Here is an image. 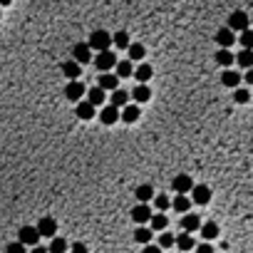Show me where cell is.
I'll return each instance as SVG.
<instances>
[{"label":"cell","instance_id":"6da1fadb","mask_svg":"<svg viewBox=\"0 0 253 253\" xmlns=\"http://www.w3.org/2000/svg\"><path fill=\"white\" fill-rule=\"evenodd\" d=\"M87 45H90L92 50H97V52H107V50H110V45H112V35L107 32V30H94V32L90 35Z\"/></svg>","mask_w":253,"mask_h":253},{"label":"cell","instance_id":"7a4b0ae2","mask_svg":"<svg viewBox=\"0 0 253 253\" xmlns=\"http://www.w3.org/2000/svg\"><path fill=\"white\" fill-rule=\"evenodd\" d=\"M248 23H251V15H246L243 10H236V13H231L229 15V30H233V32H243V30H248Z\"/></svg>","mask_w":253,"mask_h":253},{"label":"cell","instance_id":"3957f363","mask_svg":"<svg viewBox=\"0 0 253 253\" xmlns=\"http://www.w3.org/2000/svg\"><path fill=\"white\" fill-rule=\"evenodd\" d=\"M18 241L27 248V246H38V241H40V233H38V226H23L20 231H18Z\"/></svg>","mask_w":253,"mask_h":253},{"label":"cell","instance_id":"277c9868","mask_svg":"<svg viewBox=\"0 0 253 253\" xmlns=\"http://www.w3.org/2000/svg\"><path fill=\"white\" fill-rule=\"evenodd\" d=\"M171 189H174L179 196H184V194H191V189H194V179H191L189 174H179V176H174V182H171Z\"/></svg>","mask_w":253,"mask_h":253},{"label":"cell","instance_id":"5b68a950","mask_svg":"<svg viewBox=\"0 0 253 253\" xmlns=\"http://www.w3.org/2000/svg\"><path fill=\"white\" fill-rule=\"evenodd\" d=\"M94 65H97V69H102V72H110V69L117 67V57H115L112 50H107V52H99V55L94 57Z\"/></svg>","mask_w":253,"mask_h":253},{"label":"cell","instance_id":"8992f818","mask_svg":"<svg viewBox=\"0 0 253 253\" xmlns=\"http://www.w3.org/2000/svg\"><path fill=\"white\" fill-rule=\"evenodd\" d=\"M38 233L45 236V238H55V233H57V221L52 219V216H43V219L38 221Z\"/></svg>","mask_w":253,"mask_h":253},{"label":"cell","instance_id":"52a82bcc","mask_svg":"<svg viewBox=\"0 0 253 253\" xmlns=\"http://www.w3.org/2000/svg\"><path fill=\"white\" fill-rule=\"evenodd\" d=\"M191 201L199 204V206H206V204L211 201V189H208L206 184H194V189H191Z\"/></svg>","mask_w":253,"mask_h":253},{"label":"cell","instance_id":"ba28073f","mask_svg":"<svg viewBox=\"0 0 253 253\" xmlns=\"http://www.w3.org/2000/svg\"><path fill=\"white\" fill-rule=\"evenodd\" d=\"M65 97H67L69 102H82V97H85V85H82L80 80L67 82V87H65Z\"/></svg>","mask_w":253,"mask_h":253},{"label":"cell","instance_id":"9c48e42d","mask_svg":"<svg viewBox=\"0 0 253 253\" xmlns=\"http://www.w3.org/2000/svg\"><path fill=\"white\" fill-rule=\"evenodd\" d=\"M72 55H75V57H72L75 62H80V65H87V62L92 60V47H90L87 43H77L75 47H72Z\"/></svg>","mask_w":253,"mask_h":253},{"label":"cell","instance_id":"30bf717a","mask_svg":"<svg viewBox=\"0 0 253 253\" xmlns=\"http://www.w3.org/2000/svg\"><path fill=\"white\" fill-rule=\"evenodd\" d=\"M152 208H149V204H137L134 208H132V219L137 221V224H147V221H152Z\"/></svg>","mask_w":253,"mask_h":253},{"label":"cell","instance_id":"8fae6325","mask_svg":"<svg viewBox=\"0 0 253 253\" xmlns=\"http://www.w3.org/2000/svg\"><path fill=\"white\" fill-rule=\"evenodd\" d=\"M62 75H65L69 82H75V80L82 75V65H80V62H75V60L62 62Z\"/></svg>","mask_w":253,"mask_h":253},{"label":"cell","instance_id":"7c38bea8","mask_svg":"<svg viewBox=\"0 0 253 253\" xmlns=\"http://www.w3.org/2000/svg\"><path fill=\"white\" fill-rule=\"evenodd\" d=\"M152 77H154V67H152V65H147V62H141V65L134 69V80H137L139 85H147Z\"/></svg>","mask_w":253,"mask_h":253},{"label":"cell","instance_id":"4fadbf2b","mask_svg":"<svg viewBox=\"0 0 253 253\" xmlns=\"http://www.w3.org/2000/svg\"><path fill=\"white\" fill-rule=\"evenodd\" d=\"M99 119H102V124H115L117 119H122V110H117V107H112V104H107L104 110L99 112Z\"/></svg>","mask_w":253,"mask_h":253},{"label":"cell","instance_id":"5bb4252c","mask_svg":"<svg viewBox=\"0 0 253 253\" xmlns=\"http://www.w3.org/2000/svg\"><path fill=\"white\" fill-rule=\"evenodd\" d=\"M233 40H236V35H233V30H229V27H221L219 32H216V43L221 45V50H229V47L233 45Z\"/></svg>","mask_w":253,"mask_h":253},{"label":"cell","instance_id":"9a60e30c","mask_svg":"<svg viewBox=\"0 0 253 253\" xmlns=\"http://www.w3.org/2000/svg\"><path fill=\"white\" fill-rule=\"evenodd\" d=\"M243 77L238 75V72H233V69H224L221 72V85L224 87H229V90H238V82H241Z\"/></svg>","mask_w":253,"mask_h":253},{"label":"cell","instance_id":"2e32d148","mask_svg":"<svg viewBox=\"0 0 253 253\" xmlns=\"http://www.w3.org/2000/svg\"><path fill=\"white\" fill-rule=\"evenodd\" d=\"M182 229L186 231V233H194V231H199L201 229V219L196 213H184V219H182Z\"/></svg>","mask_w":253,"mask_h":253},{"label":"cell","instance_id":"e0dca14e","mask_svg":"<svg viewBox=\"0 0 253 253\" xmlns=\"http://www.w3.org/2000/svg\"><path fill=\"white\" fill-rule=\"evenodd\" d=\"M99 87L104 90V92H115V90H119V77L117 75H99Z\"/></svg>","mask_w":253,"mask_h":253},{"label":"cell","instance_id":"ac0fdd59","mask_svg":"<svg viewBox=\"0 0 253 253\" xmlns=\"http://www.w3.org/2000/svg\"><path fill=\"white\" fill-rule=\"evenodd\" d=\"M134 196L139 199V204H149L154 199V186L152 184H141V186L134 189Z\"/></svg>","mask_w":253,"mask_h":253},{"label":"cell","instance_id":"d6986e66","mask_svg":"<svg viewBox=\"0 0 253 253\" xmlns=\"http://www.w3.org/2000/svg\"><path fill=\"white\" fill-rule=\"evenodd\" d=\"M129 97L134 99V104L149 102V97H152V90H149L147 85H137V87H134V92H129Z\"/></svg>","mask_w":253,"mask_h":253},{"label":"cell","instance_id":"ffe728a7","mask_svg":"<svg viewBox=\"0 0 253 253\" xmlns=\"http://www.w3.org/2000/svg\"><path fill=\"white\" fill-rule=\"evenodd\" d=\"M139 104H127V107H122V122H127V124H132V122H137L139 119Z\"/></svg>","mask_w":253,"mask_h":253},{"label":"cell","instance_id":"44dd1931","mask_svg":"<svg viewBox=\"0 0 253 253\" xmlns=\"http://www.w3.org/2000/svg\"><path fill=\"white\" fill-rule=\"evenodd\" d=\"M199 233H201V236H204V241L208 243V241H213L216 236H219V226H216L213 221H206V224H201Z\"/></svg>","mask_w":253,"mask_h":253},{"label":"cell","instance_id":"7402d4cb","mask_svg":"<svg viewBox=\"0 0 253 253\" xmlns=\"http://www.w3.org/2000/svg\"><path fill=\"white\" fill-rule=\"evenodd\" d=\"M152 229H147V226H139L137 231H134V241L137 243H141V246H149L152 243Z\"/></svg>","mask_w":253,"mask_h":253},{"label":"cell","instance_id":"603a6c76","mask_svg":"<svg viewBox=\"0 0 253 253\" xmlns=\"http://www.w3.org/2000/svg\"><path fill=\"white\" fill-rule=\"evenodd\" d=\"M75 115L80 117V119H92L94 117V107L85 99V102H77V110H75Z\"/></svg>","mask_w":253,"mask_h":253},{"label":"cell","instance_id":"cb8c5ba5","mask_svg":"<svg viewBox=\"0 0 253 253\" xmlns=\"http://www.w3.org/2000/svg\"><path fill=\"white\" fill-rule=\"evenodd\" d=\"M112 107H117V110H122V107H127L129 104V92H124V90H115L112 92V102H110Z\"/></svg>","mask_w":253,"mask_h":253},{"label":"cell","instance_id":"d4e9b609","mask_svg":"<svg viewBox=\"0 0 253 253\" xmlns=\"http://www.w3.org/2000/svg\"><path fill=\"white\" fill-rule=\"evenodd\" d=\"M104 94H107V92H104V90L97 85V87H92V90L87 92V102H90L92 107H99V104L104 102Z\"/></svg>","mask_w":253,"mask_h":253},{"label":"cell","instance_id":"484cf974","mask_svg":"<svg viewBox=\"0 0 253 253\" xmlns=\"http://www.w3.org/2000/svg\"><path fill=\"white\" fill-rule=\"evenodd\" d=\"M115 72H117V77H132V75H134V65H132V60H122V62H117Z\"/></svg>","mask_w":253,"mask_h":253},{"label":"cell","instance_id":"4316f807","mask_svg":"<svg viewBox=\"0 0 253 253\" xmlns=\"http://www.w3.org/2000/svg\"><path fill=\"white\" fill-rule=\"evenodd\" d=\"M127 52H129V60L134 62H139V60H144V55H147V50H144V45L141 43H132L129 47H127Z\"/></svg>","mask_w":253,"mask_h":253},{"label":"cell","instance_id":"83f0119b","mask_svg":"<svg viewBox=\"0 0 253 253\" xmlns=\"http://www.w3.org/2000/svg\"><path fill=\"white\" fill-rule=\"evenodd\" d=\"M166 226H169V219H166L164 213H154V216H152V221H149V229H152V231H164Z\"/></svg>","mask_w":253,"mask_h":253},{"label":"cell","instance_id":"f1b7e54d","mask_svg":"<svg viewBox=\"0 0 253 253\" xmlns=\"http://www.w3.org/2000/svg\"><path fill=\"white\" fill-rule=\"evenodd\" d=\"M236 62L243 67V69H251L253 67V50H241L236 55Z\"/></svg>","mask_w":253,"mask_h":253},{"label":"cell","instance_id":"f546056e","mask_svg":"<svg viewBox=\"0 0 253 253\" xmlns=\"http://www.w3.org/2000/svg\"><path fill=\"white\" fill-rule=\"evenodd\" d=\"M233 60H236V55L231 50H219V52H216V62H219L221 67H231Z\"/></svg>","mask_w":253,"mask_h":253},{"label":"cell","instance_id":"4dcf8cb0","mask_svg":"<svg viewBox=\"0 0 253 253\" xmlns=\"http://www.w3.org/2000/svg\"><path fill=\"white\" fill-rule=\"evenodd\" d=\"M112 43H115V47H119V50H127L132 43H129V35L124 32V30H119V32H115L112 35Z\"/></svg>","mask_w":253,"mask_h":253},{"label":"cell","instance_id":"1f68e13d","mask_svg":"<svg viewBox=\"0 0 253 253\" xmlns=\"http://www.w3.org/2000/svg\"><path fill=\"white\" fill-rule=\"evenodd\" d=\"M176 246H179V251H184V253L194 251V238H191V233H182V236L176 238Z\"/></svg>","mask_w":253,"mask_h":253},{"label":"cell","instance_id":"d6a6232c","mask_svg":"<svg viewBox=\"0 0 253 253\" xmlns=\"http://www.w3.org/2000/svg\"><path fill=\"white\" fill-rule=\"evenodd\" d=\"M65 251H67V241L60 238V236H55L47 246V253H65Z\"/></svg>","mask_w":253,"mask_h":253},{"label":"cell","instance_id":"836d02e7","mask_svg":"<svg viewBox=\"0 0 253 253\" xmlns=\"http://www.w3.org/2000/svg\"><path fill=\"white\" fill-rule=\"evenodd\" d=\"M189 208H191V199H186V196H176V199H174V211L186 213Z\"/></svg>","mask_w":253,"mask_h":253},{"label":"cell","instance_id":"e575fe53","mask_svg":"<svg viewBox=\"0 0 253 253\" xmlns=\"http://www.w3.org/2000/svg\"><path fill=\"white\" fill-rule=\"evenodd\" d=\"M238 40H241L243 50H253V30H251V27H248V30H243Z\"/></svg>","mask_w":253,"mask_h":253},{"label":"cell","instance_id":"d590c367","mask_svg":"<svg viewBox=\"0 0 253 253\" xmlns=\"http://www.w3.org/2000/svg\"><path fill=\"white\" fill-rule=\"evenodd\" d=\"M233 99H236L238 104H246V102L251 99V92L243 90V87H238V90H233Z\"/></svg>","mask_w":253,"mask_h":253},{"label":"cell","instance_id":"8d00e7d4","mask_svg":"<svg viewBox=\"0 0 253 253\" xmlns=\"http://www.w3.org/2000/svg\"><path fill=\"white\" fill-rule=\"evenodd\" d=\"M176 243V238L171 236V233H161V238H159V248L164 251V248H171Z\"/></svg>","mask_w":253,"mask_h":253},{"label":"cell","instance_id":"74e56055","mask_svg":"<svg viewBox=\"0 0 253 253\" xmlns=\"http://www.w3.org/2000/svg\"><path fill=\"white\" fill-rule=\"evenodd\" d=\"M5 253H27V251H25V246H23L20 241H15V243H8V246H5Z\"/></svg>","mask_w":253,"mask_h":253},{"label":"cell","instance_id":"f35d334b","mask_svg":"<svg viewBox=\"0 0 253 253\" xmlns=\"http://www.w3.org/2000/svg\"><path fill=\"white\" fill-rule=\"evenodd\" d=\"M154 204H157V208H159V211H166V208L171 206L169 196H157V199H154Z\"/></svg>","mask_w":253,"mask_h":253},{"label":"cell","instance_id":"ab89813d","mask_svg":"<svg viewBox=\"0 0 253 253\" xmlns=\"http://www.w3.org/2000/svg\"><path fill=\"white\" fill-rule=\"evenodd\" d=\"M196 253H213V246L211 243H201V246H196Z\"/></svg>","mask_w":253,"mask_h":253},{"label":"cell","instance_id":"60d3db41","mask_svg":"<svg viewBox=\"0 0 253 253\" xmlns=\"http://www.w3.org/2000/svg\"><path fill=\"white\" fill-rule=\"evenodd\" d=\"M72 253H87V246H85V243H80V241H77V243H72Z\"/></svg>","mask_w":253,"mask_h":253},{"label":"cell","instance_id":"b9f144b4","mask_svg":"<svg viewBox=\"0 0 253 253\" xmlns=\"http://www.w3.org/2000/svg\"><path fill=\"white\" fill-rule=\"evenodd\" d=\"M141 253H161V248H159V246H152V243H149V246H144V248H141Z\"/></svg>","mask_w":253,"mask_h":253},{"label":"cell","instance_id":"7bdbcfd3","mask_svg":"<svg viewBox=\"0 0 253 253\" xmlns=\"http://www.w3.org/2000/svg\"><path fill=\"white\" fill-rule=\"evenodd\" d=\"M243 80H246V85H251V87H253V67H251V69H246Z\"/></svg>","mask_w":253,"mask_h":253},{"label":"cell","instance_id":"ee69618b","mask_svg":"<svg viewBox=\"0 0 253 253\" xmlns=\"http://www.w3.org/2000/svg\"><path fill=\"white\" fill-rule=\"evenodd\" d=\"M30 253H47V248H43V246H35Z\"/></svg>","mask_w":253,"mask_h":253},{"label":"cell","instance_id":"f6af8a7d","mask_svg":"<svg viewBox=\"0 0 253 253\" xmlns=\"http://www.w3.org/2000/svg\"><path fill=\"white\" fill-rule=\"evenodd\" d=\"M13 0H0V8H5V5H10Z\"/></svg>","mask_w":253,"mask_h":253}]
</instances>
